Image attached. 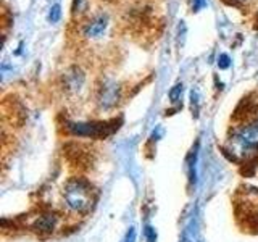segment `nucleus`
Wrapping results in <instances>:
<instances>
[{"label":"nucleus","mask_w":258,"mask_h":242,"mask_svg":"<svg viewBox=\"0 0 258 242\" xmlns=\"http://www.w3.org/2000/svg\"><path fill=\"white\" fill-rule=\"evenodd\" d=\"M119 121H71L67 123V131L78 137H107L119 128Z\"/></svg>","instance_id":"nucleus-1"},{"label":"nucleus","mask_w":258,"mask_h":242,"mask_svg":"<svg viewBox=\"0 0 258 242\" xmlns=\"http://www.w3.org/2000/svg\"><path fill=\"white\" fill-rule=\"evenodd\" d=\"M92 188L84 179H71L64 188V202L75 212H84L92 202Z\"/></svg>","instance_id":"nucleus-2"},{"label":"nucleus","mask_w":258,"mask_h":242,"mask_svg":"<svg viewBox=\"0 0 258 242\" xmlns=\"http://www.w3.org/2000/svg\"><path fill=\"white\" fill-rule=\"evenodd\" d=\"M107 26H108V15L107 13H97L84 24L83 36L87 39H99L103 36Z\"/></svg>","instance_id":"nucleus-3"},{"label":"nucleus","mask_w":258,"mask_h":242,"mask_svg":"<svg viewBox=\"0 0 258 242\" xmlns=\"http://www.w3.org/2000/svg\"><path fill=\"white\" fill-rule=\"evenodd\" d=\"M237 142L245 149H258V118L252 125L240 128L236 134Z\"/></svg>","instance_id":"nucleus-4"},{"label":"nucleus","mask_w":258,"mask_h":242,"mask_svg":"<svg viewBox=\"0 0 258 242\" xmlns=\"http://www.w3.org/2000/svg\"><path fill=\"white\" fill-rule=\"evenodd\" d=\"M119 86L116 83H107L100 91L99 95V102L102 107L105 108H110L113 105H116V102L119 100Z\"/></svg>","instance_id":"nucleus-5"},{"label":"nucleus","mask_w":258,"mask_h":242,"mask_svg":"<svg viewBox=\"0 0 258 242\" xmlns=\"http://www.w3.org/2000/svg\"><path fill=\"white\" fill-rule=\"evenodd\" d=\"M63 79H64V86H67V89H70V91H79V89L83 87L86 78H84V73L78 67H73L64 73Z\"/></svg>","instance_id":"nucleus-6"},{"label":"nucleus","mask_w":258,"mask_h":242,"mask_svg":"<svg viewBox=\"0 0 258 242\" xmlns=\"http://www.w3.org/2000/svg\"><path fill=\"white\" fill-rule=\"evenodd\" d=\"M56 223H58V216L53 213H44L36 218V221L32 223V229L37 232H52Z\"/></svg>","instance_id":"nucleus-7"},{"label":"nucleus","mask_w":258,"mask_h":242,"mask_svg":"<svg viewBox=\"0 0 258 242\" xmlns=\"http://www.w3.org/2000/svg\"><path fill=\"white\" fill-rule=\"evenodd\" d=\"M181 94H182V84L181 83H177L171 87V91H169L168 97H169V100H171L173 103H176L177 100L181 99Z\"/></svg>","instance_id":"nucleus-8"},{"label":"nucleus","mask_w":258,"mask_h":242,"mask_svg":"<svg viewBox=\"0 0 258 242\" xmlns=\"http://www.w3.org/2000/svg\"><path fill=\"white\" fill-rule=\"evenodd\" d=\"M60 18H61V7H60V4H55L50 8V12H48V21L56 23Z\"/></svg>","instance_id":"nucleus-9"},{"label":"nucleus","mask_w":258,"mask_h":242,"mask_svg":"<svg viewBox=\"0 0 258 242\" xmlns=\"http://www.w3.org/2000/svg\"><path fill=\"white\" fill-rule=\"evenodd\" d=\"M218 67H220V70H228V68L231 67V58H229V55L221 53L220 56H218Z\"/></svg>","instance_id":"nucleus-10"},{"label":"nucleus","mask_w":258,"mask_h":242,"mask_svg":"<svg viewBox=\"0 0 258 242\" xmlns=\"http://www.w3.org/2000/svg\"><path fill=\"white\" fill-rule=\"evenodd\" d=\"M86 8H87L86 0H75V4H73V13H81V12H84Z\"/></svg>","instance_id":"nucleus-11"},{"label":"nucleus","mask_w":258,"mask_h":242,"mask_svg":"<svg viewBox=\"0 0 258 242\" xmlns=\"http://www.w3.org/2000/svg\"><path fill=\"white\" fill-rule=\"evenodd\" d=\"M190 100H192V111H196V115H197V111H199V94H197V91L190 92Z\"/></svg>","instance_id":"nucleus-12"},{"label":"nucleus","mask_w":258,"mask_h":242,"mask_svg":"<svg viewBox=\"0 0 258 242\" xmlns=\"http://www.w3.org/2000/svg\"><path fill=\"white\" fill-rule=\"evenodd\" d=\"M145 236H147L149 242H155L157 240V232H155V229H153V228H150V226L145 228Z\"/></svg>","instance_id":"nucleus-13"},{"label":"nucleus","mask_w":258,"mask_h":242,"mask_svg":"<svg viewBox=\"0 0 258 242\" xmlns=\"http://www.w3.org/2000/svg\"><path fill=\"white\" fill-rule=\"evenodd\" d=\"M207 5V0H192V8L194 10H200V8H204Z\"/></svg>","instance_id":"nucleus-14"},{"label":"nucleus","mask_w":258,"mask_h":242,"mask_svg":"<svg viewBox=\"0 0 258 242\" xmlns=\"http://www.w3.org/2000/svg\"><path fill=\"white\" fill-rule=\"evenodd\" d=\"M136 240V229L134 228H131L127 231V234H126V239H124V242H134Z\"/></svg>","instance_id":"nucleus-15"},{"label":"nucleus","mask_w":258,"mask_h":242,"mask_svg":"<svg viewBox=\"0 0 258 242\" xmlns=\"http://www.w3.org/2000/svg\"><path fill=\"white\" fill-rule=\"evenodd\" d=\"M236 2H247V0H236Z\"/></svg>","instance_id":"nucleus-16"}]
</instances>
